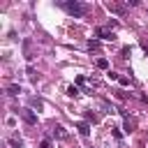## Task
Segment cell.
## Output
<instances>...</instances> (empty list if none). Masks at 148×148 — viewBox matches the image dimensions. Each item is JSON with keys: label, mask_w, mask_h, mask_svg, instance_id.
I'll return each instance as SVG.
<instances>
[{"label": "cell", "mask_w": 148, "mask_h": 148, "mask_svg": "<svg viewBox=\"0 0 148 148\" xmlns=\"http://www.w3.org/2000/svg\"><path fill=\"white\" fill-rule=\"evenodd\" d=\"M62 7H65L72 16H83V14L88 12V7H86V5H81V2H76V0H74V2H72V0H67V2H62Z\"/></svg>", "instance_id": "obj_1"}, {"label": "cell", "mask_w": 148, "mask_h": 148, "mask_svg": "<svg viewBox=\"0 0 148 148\" xmlns=\"http://www.w3.org/2000/svg\"><path fill=\"white\" fill-rule=\"evenodd\" d=\"M21 118L28 123V125H37V116L32 109H21Z\"/></svg>", "instance_id": "obj_2"}, {"label": "cell", "mask_w": 148, "mask_h": 148, "mask_svg": "<svg viewBox=\"0 0 148 148\" xmlns=\"http://www.w3.org/2000/svg\"><path fill=\"white\" fill-rule=\"evenodd\" d=\"M95 35H97L99 39H113V30H109V28H97Z\"/></svg>", "instance_id": "obj_3"}, {"label": "cell", "mask_w": 148, "mask_h": 148, "mask_svg": "<svg viewBox=\"0 0 148 148\" xmlns=\"http://www.w3.org/2000/svg\"><path fill=\"white\" fill-rule=\"evenodd\" d=\"M106 9H109V12H113V14H125V7H123V5H118V2H113V0H111V2H106Z\"/></svg>", "instance_id": "obj_4"}, {"label": "cell", "mask_w": 148, "mask_h": 148, "mask_svg": "<svg viewBox=\"0 0 148 148\" xmlns=\"http://www.w3.org/2000/svg\"><path fill=\"white\" fill-rule=\"evenodd\" d=\"M76 130H79V132H81L83 136H86V134L90 132V127H88V123H79V125H76Z\"/></svg>", "instance_id": "obj_5"}, {"label": "cell", "mask_w": 148, "mask_h": 148, "mask_svg": "<svg viewBox=\"0 0 148 148\" xmlns=\"http://www.w3.org/2000/svg\"><path fill=\"white\" fill-rule=\"evenodd\" d=\"M97 67L99 69H109V60L106 58H97Z\"/></svg>", "instance_id": "obj_6"}, {"label": "cell", "mask_w": 148, "mask_h": 148, "mask_svg": "<svg viewBox=\"0 0 148 148\" xmlns=\"http://www.w3.org/2000/svg\"><path fill=\"white\" fill-rule=\"evenodd\" d=\"M134 130V118H125V132H132Z\"/></svg>", "instance_id": "obj_7"}, {"label": "cell", "mask_w": 148, "mask_h": 148, "mask_svg": "<svg viewBox=\"0 0 148 148\" xmlns=\"http://www.w3.org/2000/svg\"><path fill=\"white\" fill-rule=\"evenodd\" d=\"M67 95H69V97H76V95H79V88H76V86H67Z\"/></svg>", "instance_id": "obj_8"}, {"label": "cell", "mask_w": 148, "mask_h": 148, "mask_svg": "<svg viewBox=\"0 0 148 148\" xmlns=\"http://www.w3.org/2000/svg\"><path fill=\"white\" fill-rule=\"evenodd\" d=\"M7 92H9V95H18V92H21V86H9Z\"/></svg>", "instance_id": "obj_9"}, {"label": "cell", "mask_w": 148, "mask_h": 148, "mask_svg": "<svg viewBox=\"0 0 148 148\" xmlns=\"http://www.w3.org/2000/svg\"><path fill=\"white\" fill-rule=\"evenodd\" d=\"M53 134H56V136H65V130H62L60 125H56V127H53Z\"/></svg>", "instance_id": "obj_10"}, {"label": "cell", "mask_w": 148, "mask_h": 148, "mask_svg": "<svg viewBox=\"0 0 148 148\" xmlns=\"http://www.w3.org/2000/svg\"><path fill=\"white\" fill-rule=\"evenodd\" d=\"M9 146L18 148V146H21V139H18V136H12V139H9Z\"/></svg>", "instance_id": "obj_11"}, {"label": "cell", "mask_w": 148, "mask_h": 148, "mask_svg": "<svg viewBox=\"0 0 148 148\" xmlns=\"http://www.w3.org/2000/svg\"><path fill=\"white\" fill-rule=\"evenodd\" d=\"M88 49H90V51H97V49H99V42H88Z\"/></svg>", "instance_id": "obj_12"}, {"label": "cell", "mask_w": 148, "mask_h": 148, "mask_svg": "<svg viewBox=\"0 0 148 148\" xmlns=\"http://www.w3.org/2000/svg\"><path fill=\"white\" fill-rule=\"evenodd\" d=\"M118 81H120V86H130V79H127V76H120Z\"/></svg>", "instance_id": "obj_13"}, {"label": "cell", "mask_w": 148, "mask_h": 148, "mask_svg": "<svg viewBox=\"0 0 148 148\" xmlns=\"http://www.w3.org/2000/svg\"><path fill=\"white\" fill-rule=\"evenodd\" d=\"M30 104H32V106H37V109H42V102H39V99H35V97L30 99Z\"/></svg>", "instance_id": "obj_14"}, {"label": "cell", "mask_w": 148, "mask_h": 148, "mask_svg": "<svg viewBox=\"0 0 148 148\" xmlns=\"http://www.w3.org/2000/svg\"><path fill=\"white\" fill-rule=\"evenodd\" d=\"M39 148H51V141H49V139H44V141L39 143Z\"/></svg>", "instance_id": "obj_15"}, {"label": "cell", "mask_w": 148, "mask_h": 148, "mask_svg": "<svg viewBox=\"0 0 148 148\" xmlns=\"http://www.w3.org/2000/svg\"><path fill=\"white\" fill-rule=\"evenodd\" d=\"M86 118H88V120H92V123H95V120H97V116H95V113H90V111H88V113H86Z\"/></svg>", "instance_id": "obj_16"}]
</instances>
